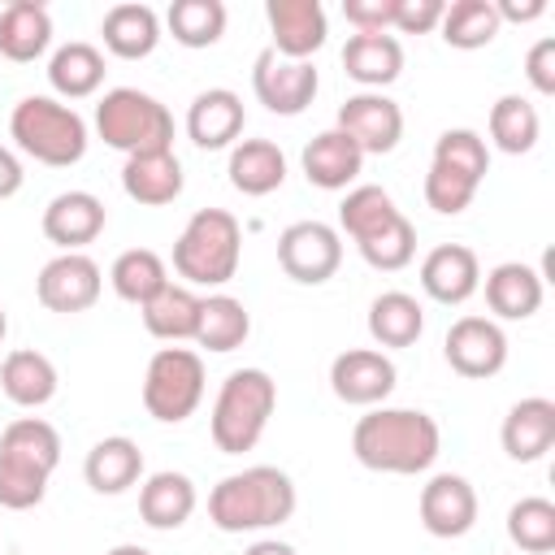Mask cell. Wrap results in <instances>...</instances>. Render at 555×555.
Returning a JSON list of instances; mask_svg holds the SVG:
<instances>
[{"label":"cell","mask_w":555,"mask_h":555,"mask_svg":"<svg viewBox=\"0 0 555 555\" xmlns=\"http://www.w3.org/2000/svg\"><path fill=\"white\" fill-rule=\"evenodd\" d=\"M442 451V429L421 408H373L351 429V455L373 473L416 477L434 468Z\"/></svg>","instance_id":"1"},{"label":"cell","mask_w":555,"mask_h":555,"mask_svg":"<svg viewBox=\"0 0 555 555\" xmlns=\"http://www.w3.org/2000/svg\"><path fill=\"white\" fill-rule=\"evenodd\" d=\"M295 481L273 468V464H256L243 473H230L212 486L208 494V520L221 533H260L273 525H286L295 516Z\"/></svg>","instance_id":"2"},{"label":"cell","mask_w":555,"mask_h":555,"mask_svg":"<svg viewBox=\"0 0 555 555\" xmlns=\"http://www.w3.org/2000/svg\"><path fill=\"white\" fill-rule=\"evenodd\" d=\"M9 134L17 152L52 169L78 165L87 156V121L56 95H22L9 113Z\"/></svg>","instance_id":"3"},{"label":"cell","mask_w":555,"mask_h":555,"mask_svg":"<svg viewBox=\"0 0 555 555\" xmlns=\"http://www.w3.org/2000/svg\"><path fill=\"white\" fill-rule=\"evenodd\" d=\"M273 408H278V382L264 369H234L221 382L212 416H208V434H212L217 451H225V455L251 451L264 438Z\"/></svg>","instance_id":"4"},{"label":"cell","mask_w":555,"mask_h":555,"mask_svg":"<svg viewBox=\"0 0 555 555\" xmlns=\"http://www.w3.org/2000/svg\"><path fill=\"white\" fill-rule=\"evenodd\" d=\"M238 256L243 225L225 208H199L173 243V269L186 286H225L238 273Z\"/></svg>","instance_id":"5"},{"label":"cell","mask_w":555,"mask_h":555,"mask_svg":"<svg viewBox=\"0 0 555 555\" xmlns=\"http://www.w3.org/2000/svg\"><path fill=\"white\" fill-rule=\"evenodd\" d=\"M95 134L126 156L169 152L173 147V117L156 95H147L139 87H113L95 104Z\"/></svg>","instance_id":"6"},{"label":"cell","mask_w":555,"mask_h":555,"mask_svg":"<svg viewBox=\"0 0 555 555\" xmlns=\"http://www.w3.org/2000/svg\"><path fill=\"white\" fill-rule=\"evenodd\" d=\"M204 403V360L191 347H160L143 373V408L160 425L186 421Z\"/></svg>","instance_id":"7"},{"label":"cell","mask_w":555,"mask_h":555,"mask_svg":"<svg viewBox=\"0 0 555 555\" xmlns=\"http://www.w3.org/2000/svg\"><path fill=\"white\" fill-rule=\"evenodd\" d=\"M278 264L299 286H321L343 264V234L325 221H295L278 234Z\"/></svg>","instance_id":"8"},{"label":"cell","mask_w":555,"mask_h":555,"mask_svg":"<svg viewBox=\"0 0 555 555\" xmlns=\"http://www.w3.org/2000/svg\"><path fill=\"white\" fill-rule=\"evenodd\" d=\"M317 65L312 61H286L273 48H264L251 65V91L256 100L278 117H299L317 100Z\"/></svg>","instance_id":"9"},{"label":"cell","mask_w":555,"mask_h":555,"mask_svg":"<svg viewBox=\"0 0 555 555\" xmlns=\"http://www.w3.org/2000/svg\"><path fill=\"white\" fill-rule=\"evenodd\" d=\"M334 130H343L364 156H386L403 139V108L382 91H356L338 104Z\"/></svg>","instance_id":"10"},{"label":"cell","mask_w":555,"mask_h":555,"mask_svg":"<svg viewBox=\"0 0 555 555\" xmlns=\"http://www.w3.org/2000/svg\"><path fill=\"white\" fill-rule=\"evenodd\" d=\"M104 291V273L87 251H61L52 256L39 278H35V295L48 312H87Z\"/></svg>","instance_id":"11"},{"label":"cell","mask_w":555,"mask_h":555,"mask_svg":"<svg viewBox=\"0 0 555 555\" xmlns=\"http://www.w3.org/2000/svg\"><path fill=\"white\" fill-rule=\"evenodd\" d=\"M395 382V360L377 347H347L330 364V390L351 408H382Z\"/></svg>","instance_id":"12"},{"label":"cell","mask_w":555,"mask_h":555,"mask_svg":"<svg viewBox=\"0 0 555 555\" xmlns=\"http://www.w3.org/2000/svg\"><path fill=\"white\" fill-rule=\"evenodd\" d=\"M442 356L460 377L481 382V377H494L507 364V334L494 317H460L447 330Z\"/></svg>","instance_id":"13"},{"label":"cell","mask_w":555,"mask_h":555,"mask_svg":"<svg viewBox=\"0 0 555 555\" xmlns=\"http://www.w3.org/2000/svg\"><path fill=\"white\" fill-rule=\"evenodd\" d=\"M421 525L434 538H464L477 525V490L460 473H434L421 486Z\"/></svg>","instance_id":"14"},{"label":"cell","mask_w":555,"mask_h":555,"mask_svg":"<svg viewBox=\"0 0 555 555\" xmlns=\"http://www.w3.org/2000/svg\"><path fill=\"white\" fill-rule=\"evenodd\" d=\"M269 30H273V52L286 61H312V52L325 48L330 22L321 0H269L264 4Z\"/></svg>","instance_id":"15"},{"label":"cell","mask_w":555,"mask_h":555,"mask_svg":"<svg viewBox=\"0 0 555 555\" xmlns=\"http://www.w3.org/2000/svg\"><path fill=\"white\" fill-rule=\"evenodd\" d=\"M104 221H108L104 199L91 191H61L43 208V234L61 251H82L87 243H95L104 234Z\"/></svg>","instance_id":"16"},{"label":"cell","mask_w":555,"mask_h":555,"mask_svg":"<svg viewBox=\"0 0 555 555\" xmlns=\"http://www.w3.org/2000/svg\"><path fill=\"white\" fill-rule=\"evenodd\" d=\"M421 286H425V295L434 304H447V308L468 304L477 295V286H481V260H477V251L464 247V243L434 247L421 260Z\"/></svg>","instance_id":"17"},{"label":"cell","mask_w":555,"mask_h":555,"mask_svg":"<svg viewBox=\"0 0 555 555\" xmlns=\"http://www.w3.org/2000/svg\"><path fill=\"white\" fill-rule=\"evenodd\" d=\"M243 121H247L243 100H238V91H230V87H208V91H199V95L191 100V108H186V134H191V143L204 147V152L234 147V139L243 134Z\"/></svg>","instance_id":"18"},{"label":"cell","mask_w":555,"mask_h":555,"mask_svg":"<svg viewBox=\"0 0 555 555\" xmlns=\"http://www.w3.org/2000/svg\"><path fill=\"white\" fill-rule=\"evenodd\" d=\"M503 451L516 460V464H533L542 460L551 447H555V403L542 399V395H529L520 403L507 408L503 416Z\"/></svg>","instance_id":"19"},{"label":"cell","mask_w":555,"mask_h":555,"mask_svg":"<svg viewBox=\"0 0 555 555\" xmlns=\"http://www.w3.org/2000/svg\"><path fill=\"white\" fill-rule=\"evenodd\" d=\"M343 69L351 82H360L364 91H382L403 74V43L390 30H373V35H351L343 43Z\"/></svg>","instance_id":"20"},{"label":"cell","mask_w":555,"mask_h":555,"mask_svg":"<svg viewBox=\"0 0 555 555\" xmlns=\"http://www.w3.org/2000/svg\"><path fill=\"white\" fill-rule=\"evenodd\" d=\"M299 165H304V178L312 182V186H321V191H347L356 178H360V169H364V152L343 134V130H321L308 147H304V156H299Z\"/></svg>","instance_id":"21"},{"label":"cell","mask_w":555,"mask_h":555,"mask_svg":"<svg viewBox=\"0 0 555 555\" xmlns=\"http://www.w3.org/2000/svg\"><path fill=\"white\" fill-rule=\"evenodd\" d=\"M182 160L169 152H139V156H126L121 165V191L143 204V208H160V204H173L182 195Z\"/></svg>","instance_id":"22"},{"label":"cell","mask_w":555,"mask_h":555,"mask_svg":"<svg viewBox=\"0 0 555 555\" xmlns=\"http://www.w3.org/2000/svg\"><path fill=\"white\" fill-rule=\"evenodd\" d=\"M486 304L499 321H529L542 308V273L520 260L494 264L486 273Z\"/></svg>","instance_id":"23"},{"label":"cell","mask_w":555,"mask_h":555,"mask_svg":"<svg viewBox=\"0 0 555 555\" xmlns=\"http://www.w3.org/2000/svg\"><path fill=\"white\" fill-rule=\"evenodd\" d=\"M82 477L95 494H126L139 477H143V451L134 438L126 434H113V438H100L87 460H82Z\"/></svg>","instance_id":"24"},{"label":"cell","mask_w":555,"mask_h":555,"mask_svg":"<svg viewBox=\"0 0 555 555\" xmlns=\"http://www.w3.org/2000/svg\"><path fill=\"white\" fill-rule=\"evenodd\" d=\"M199 494H195V481L186 473H152L143 486H139V516L147 529H182L195 512Z\"/></svg>","instance_id":"25"},{"label":"cell","mask_w":555,"mask_h":555,"mask_svg":"<svg viewBox=\"0 0 555 555\" xmlns=\"http://www.w3.org/2000/svg\"><path fill=\"white\" fill-rule=\"evenodd\" d=\"M56 386H61L56 364H52L43 351L17 347V351H9L4 364H0V390H4V399L17 403V408H43V403H52V399H56Z\"/></svg>","instance_id":"26"},{"label":"cell","mask_w":555,"mask_h":555,"mask_svg":"<svg viewBox=\"0 0 555 555\" xmlns=\"http://www.w3.org/2000/svg\"><path fill=\"white\" fill-rule=\"evenodd\" d=\"M230 186L260 199V195H273L282 182H286V156L273 139H243L230 147Z\"/></svg>","instance_id":"27"},{"label":"cell","mask_w":555,"mask_h":555,"mask_svg":"<svg viewBox=\"0 0 555 555\" xmlns=\"http://www.w3.org/2000/svg\"><path fill=\"white\" fill-rule=\"evenodd\" d=\"M104 48L121 61H143L160 43V17L152 4H113L100 22Z\"/></svg>","instance_id":"28"},{"label":"cell","mask_w":555,"mask_h":555,"mask_svg":"<svg viewBox=\"0 0 555 555\" xmlns=\"http://www.w3.org/2000/svg\"><path fill=\"white\" fill-rule=\"evenodd\" d=\"M52 43V13L39 0H13L0 9V56L26 65Z\"/></svg>","instance_id":"29"},{"label":"cell","mask_w":555,"mask_h":555,"mask_svg":"<svg viewBox=\"0 0 555 555\" xmlns=\"http://www.w3.org/2000/svg\"><path fill=\"white\" fill-rule=\"evenodd\" d=\"M48 82L61 100H87L100 91L104 82V52L87 39H74V43H61L48 61Z\"/></svg>","instance_id":"30"},{"label":"cell","mask_w":555,"mask_h":555,"mask_svg":"<svg viewBox=\"0 0 555 555\" xmlns=\"http://www.w3.org/2000/svg\"><path fill=\"white\" fill-rule=\"evenodd\" d=\"M143 325H147V334L152 338H160V343H195V325H199V295L191 291V286H178V282H169V286H160L143 308Z\"/></svg>","instance_id":"31"},{"label":"cell","mask_w":555,"mask_h":555,"mask_svg":"<svg viewBox=\"0 0 555 555\" xmlns=\"http://www.w3.org/2000/svg\"><path fill=\"white\" fill-rule=\"evenodd\" d=\"M425 334V308L408 291H382L369 304V338L377 347H412Z\"/></svg>","instance_id":"32"},{"label":"cell","mask_w":555,"mask_h":555,"mask_svg":"<svg viewBox=\"0 0 555 555\" xmlns=\"http://www.w3.org/2000/svg\"><path fill=\"white\" fill-rule=\"evenodd\" d=\"M0 455H9L17 464H30V468L52 477L56 464H61V434L43 416H17L0 434Z\"/></svg>","instance_id":"33"},{"label":"cell","mask_w":555,"mask_h":555,"mask_svg":"<svg viewBox=\"0 0 555 555\" xmlns=\"http://www.w3.org/2000/svg\"><path fill=\"white\" fill-rule=\"evenodd\" d=\"M251 334V312L243 308V299L234 295H208L199 299V325H195V343L208 351H234L243 347Z\"/></svg>","instance_id":"34"},{"label":"cell","mask_w":555,"mask_h":555,"mask_svg":"<svg viewBox=\"0 0 555 555\" xmlns=\"http://www.w3.org/2000/svg\"><path fill=\"white\" fill-rule=\"evenodd\" d=\"M538 134H542V117L525 95H499L490 104V139L499 152L525 156L538 147Z\"/></svg>","instance_id":"35"},{"label":"cell","mask_w":555,"mask_h":555,"mask_svg":"<svg viewBox=\"0 0 555 555\" xmlns=\"http://www.w3.org/2000/svg\"><path fill=\"white\" fill-rule=\"evenodd\" d=\"M108 282H113L117 299L143 308L160 286H169V269H165V260H160L152 247H130V251H121V256L113 260Z\"/></svg>","instance_id":"36"},{"label":"cell","mask_w":555,"mask_h":555,"mask_svg":"<svg viewBox=\"0 0 555 555\" xmlns=\"http://www.w3.org/2000/svg\"><path fill=\"white\" fill-rule=\"evenodd\" d=\"M499 13H494V0H455L447 4L438 30H442V43L447 48H460V52H477L486 43H494L499 35Z\"/></svg>","instance_id":"37"},{"label":"cell","mask_w":555,"mask_h":555,"mask_svg":"<svg viewBox=\"0 0 555 555\" xmlns=\"http://www.w3.org/2000/svg\"><path fill=\"white\" fill-rule=\"evenodd\" d=\"M225 22L230 13L221 0H173L165 13V26L182 48H212L225 35Z\"/></svg>","instance_id":"38"},{"label":"cell","mask_w":555,"mask_h":555,"mask_svg":"<svg viewBox=\"0 0 555 555\" xmlns=\"http://www.w3.org/2000/svg\"><path fill=\"white\" fill-rule=\"evenodd\" d=\"M399 217V208H395V199H390V191L386 186H373V182H364V186H351L347 195H343V204H338V225H343V234H351L356 243H364L369 234H377L386 221H395Z\"/></svg>","instance_id":"39"},{"label":"cell","mask_w":555,"mask_h":555,"mask_svg":"<svg viewBox=\"0 0 555 555\" xmlns=\"http://www.w3.org/2000/svg\"><path fill=\"white\" fill-rule=\"evenodd\" d=\"M507 538L529 551V555H546L555 551V503L542 499V494H529V499H516L507 507Z\"/></svg>","instance_id":"40"},{"label":"cell","mask_w":555,"mask_h":555,"mask_svg":"<svg viewBox=\"0 0 555 555\" xmlns=\"http://www.w3.org/2000/svg\"><path fill=\"white\" fill-rule=\"evenodd\" d=\"M356 247H360V256H364L369 269L399 273V269H408L412 256H416V230H412V221L399 212L395 221H386L377 234H369V238L356 243Z\"/></svg>","instance_id":"41"},{"label":"cell","mask_w":555,"mask_h":555,"mask_svg":"<svg viewBox=\"0 0 555 555\" xmlns=\"http://www.w3.org/2000/svg\"><path fill=\"white\" fill-rule=\"evenodd\" d=\"M434 165L455 169V173H464V178H473V182L481 186V178L490 173V147H486V139H481L477 130L455 126V130H442V134H438V143H434Z\"/></svg>","instance_id":"42"},{"label":"cell","mask_w":555,"mask_h":555,"mask_svg":"<svg viewBox=\"0 0 555 555\" xmlns=\"http://www.w3.org/2000/svg\"><path fill=\"white\" fill-rule=\"evenodd\" d=\"M48 494V473L30 468V464H17L9 455H0V507L9 512H26V507H39Z\"/></svg>","instance_id":"43"},{"label":"cell","mask_w":555,"mask_h":555,"mask_svg":"<svg viewBox=\"0 0 555 555\" xmlns=\"http://www.w3.org/2000/svg\"><path fill=\"white\" fill-rule=\"evenodd\" d=\"M473 195H477V182H473V178H464V173L442 169V165L429 160V173H425V204H429L434 212L460 217V212L473 204Z\"/></svg>","instance_id":"44"},{"label":"cell","mask_w":555,"mask_h":555,"mask_svg":"<svg viewBox=\"0 0 555 555\" xmlns=\"http://www.w3.org/2000/svg\"><path fill=\"white\" fill-rule=\"evenodd\" d=\"M343 17L356 26V35L390 30L395 26V0H343Z\"/></svg>","instance_id":"45"},{"label":"cell","mask_w":555,"mask_h":555,"mask_svg":"<svg viewBox=\"0 0 555 555\" xmlns=\"http://www.w3.org/2000/svg\"><path fill=\"white\" fill-rule=\"evenodd\" d=\"M447 4L442 0H395V30L403 35H425L442 22Z\"/></svg>","instance_id":"46"},{"label":"cell","mask_w":555,"mask_h":555,"mask_svg":"<svg viewBox=\"0 0 555 555\" xmlns=\"http://www.w3.org/2000/svg\"><path fill=\"white\" fill-rule=\"evenodd\" d=\"M525 78L533 82L538 95H555V39L542 35L529 52H525Z\"/></svg>","instance_id":"47"},{"label":"cell","mask_w":555,"mask_h":555,"mask_svg":"<svg viewBox=\"0 0 555 555\" xmlns=\"http://www.w3.org/2000/svg\"><path fill=\"white\" fill-rule=\"evenodd\" d=\"M499 22H538L546 13V0H494Z\"/></svg>","instance_id":"48"},{"label":"cell","mask_w":555,"mask_h":555,"mask_svg":"<svg viewBox=\"0 0 555 555\" xmlns=\"http://www.w3.org/2000/svg\"><path fill=\"white\" fill-rule=\"evenodd\" d=\"M22 182H26V173H22V160H17V152L0 143V199L17 195V191H22Z\"/></svg>","instance_id":"49"},{"label":"cell","mask_w":555,"mask_h":555,"mask_svg":"<svg viewBox=\"0 0 555 555\" xmlns=\"http://www.w3.org/2000/svg\"><path fill=\"white\" fill-rule=\"evenodd\" d=\"M243 555H299L291 542H278V538H260V542H251Z\"/></svg>","instance_id":"50"},{"label":"cell","mask_w":555,"mask_h":555,"mask_svg":"<svg viewBox=\"0 0 555 555\" xmlns=\"http://www.w3.org/2000/svg\"><path fill=\"white\" fill-rule=\"evenodd\" d=\"M104 555H152V551L139 546V542H121V546H113V551H104Z\"/></svg>","instance_id":"51"},{"label":"cell","mask_w":555,"mask_h":555,"mask_svg":"<svg viewBox=\"0 0 555 555\" xmlns=\"http://www.w3.org/2000/svg\"><path fill=\"white\" fill-rule=\"evenodd\" d=\"M4 334H9V317H4V308H0V343H4Z\"/></svg>","instance_id":"52"}]
</instances>
